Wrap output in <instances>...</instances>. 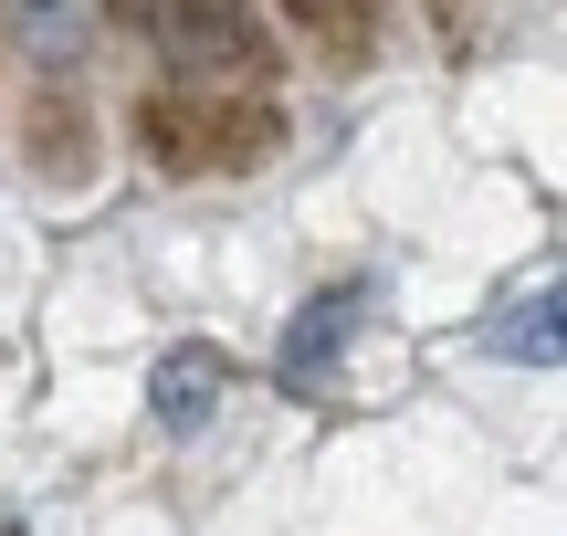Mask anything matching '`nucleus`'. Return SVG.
I'll list each match as a JSON object with an SVG mask.
<instances>
[{
    "label": "nucleus",
    "mask_w": 567,
    "mask_h": 536,
    "mask_svg": "<svg viewBox=\"0 0 567 536\" xmlns=\"http://www.w3.org/2000/svg\"><path fill=\"white\" fill-rule=\"evenodd\" d=\"M484 358H515V369H557L567 358V285L557 274H526V285L484 316Z\"/></svg>",
    "instance_id": "obj_2"
},
{
    "label": "nucleus",
    "mask_w": 567,
    "mask_h": 536,
    "mask_svg": "<svg viewBox=\"0 0 567 536\" xmlns=\"http://www.w3.org/2000/svg\"><path fill=\"white\" fill-rule=\"evenodd\" d=\"M32 168H42V179H84V168H95V126L74 116V95H42L32 105Z\"/></svg>",
    "instance_id": "obj_5"
},
{
    "label": "nucleus",
    "mask_w": 567,
    "mask_h": 536,
    "mask_svg": "<svg viewBox=\"0 0 567 536\" xmlns=\"http://www.w3.org/2000/svg\"><path fill=\"white\" fill-rule=\"evenodd\" d=\"M21 42H32L42 63H74L84 42H95V0H21V21H11Z\"/></svg>",
    "instance_id": "obj_6"
},
{
    "label": "nucleus",
    "mask_w": 567,
    "mask_h": 536,
    "mask_svg": "<svg viewBox=\"0 0 567 536\" xmlns=\"http://www.w3.org/2000/svg\"><path fill=\"white\" fill-rule=\"evenodd\" d=\"M137 147L168 168V179H221V168L264 158L274 147V105L243 95V84H189L168 74L158 95L137 105Z\"/></svg>",
    "instance_id": "obj_1"
},
{
    "label": "nucleus",
    "mask_w": 567,
    "mask_h": 536,
    "mask_svg": "<svg viewBox=\"0 0 567 536\" xmlns=\"http://www.w3.org/2000/svg\"><path fill=\"white\" fill-rule=\"evenodd\" d=\"M274 11H295V21H305L316 42H337V53H358V42H368V11H379V0H274Z\"/></svg>",
    "instance_id": "obj_7"
},
{
    "label": "nucleus",
    "mask_w": 567,
    "mask_h": 536,
    "mask_svg": "<svg viewBox=\"0 0 567 536\" xmlns=\"http://www.w3.org/2000/svg\"><path fill=\"white\" fill-rule=\"evenodd\" d=\"M231 390V358L210 348V337H179V348L158 358V379H147V411H158V432H200L210 411H221Z\"/></svg>",
    "instance_id": "obj_3"
},
{
    "label": "nucleus",
    "mask_w": 567,
    "mask_h": 536,
    "mask_svg": "<svg viewBox=\"0 0 567 536\" xmlns=\"http://www.w3.org/2000/svg\"><path fill=\"white\" fill-rule=\"evenodd\" d=\"M358 316H368V285H326L316 306L284 327V390H326V358H347V337H358Z\"/></svg>",
    "instance_id": "obj_4"
}]
</instances>
